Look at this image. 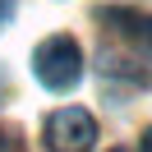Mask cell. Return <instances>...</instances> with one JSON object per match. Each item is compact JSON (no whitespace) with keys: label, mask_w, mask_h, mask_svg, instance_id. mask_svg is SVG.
<instances>
[{"label":"cell","mask_w":152,"mask_h":152,"mask_svg":"<svg viewBox=\"0 0 152 152\" xmlns=\"http://www.w3.org/2000/svg\"><path fill=\"white\" fill-rule=\"evenodd\" d=\"M97 19L120 42L115 56H102L106 74H134V83H152V14L138 10H97Z\"/></svg>","instance_id":"cell-1"},{"label":"cell","mask_w":152,"mask_h":152,"mask_svg":"<svg viewBox=\"0 0 152 152\" xmlns=\"http://www.w3.org/2000/svg\"><path fill=\"white\" fill-rule=\"evenodd\" d=\"M32 74L42 78V88L51 92H69V88L83 78V51L69 32H56L46 37L37 51H32Z\"/></svg>","instance_id":"cell-2"},{"label":"cell","mask_w":152,"mask_h":152,"mask_svg":"<svg viewBox=\"0 0 152 152\" xmlns=\"http://www.w3.org/2000/svg\"><path fill=\"white\" fill-rule=\"evenodd\" d=\"M97 143V120L83 106H65L46 120V152H88Z\"/></svg>","instance_id":"cell-3"},{"label":"cell","mask_w":152,"mask_h":152,"mask_svg":"<svg viewBox=\"0 0 152 152\" xmlns=\"http://www.w3.org/2000/svg\"><path fill=\"white\" fill-rule=\"evenodd\" d=\"M0 152H23V138L14 129H0Z\"/></svg>","instance_id":"cell-4"},{"label":"cell","mask_w":152,"mask_h":152,"mask_svg":"<svg viewBox=\"0 0 152 152\" xmlns=\"http://www.w3.org/2000/svg\"><path fill=\"white\" fill-rule=\"evenodd\" d=\"M14 5H19V0H0V28L14 19Z\"/></svg>","instance_id":"cell-5"},{"label":"cell","mask_w":152,"mask_h":152,"mask_svg":"<svg viewBox=\"0 0 152 152\" xmlns=\"http://www.w3.org/2000/svg\"><path fill=\"white\" fill-rule=\"evenodd\" d=\"M143 152H152V129H148V134H143Z\"/></svg>","instance_id":"cell-6"},{"label":"cell","mask_w":152,"mask_h":152,"mask_svg":"<svg viewBox=\"0 0 152 152\" xmlns=\"http://www.w3.org/2000/svg\"><path fill=\"white\" fill-rule=\"evenodd\" d=\"M115 152H124V148H115Z\"/></svg>","instance_id":"cell-7"}]
</instances>
